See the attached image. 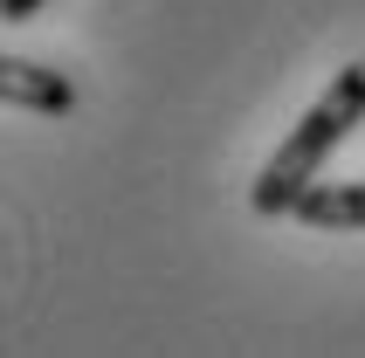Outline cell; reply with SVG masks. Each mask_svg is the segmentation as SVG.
I'll return each instance as SVG.
<instances>
[{
	"label": "cell",
	"instance_id": "obj_4",
	"mask_svg": "<svg viewBox=\"0 0 365 358\" xmlns=\"http://www.w3.org/2000/svg\"><path fill=\"white\" fill-rule=\"evenodd\" d=\"M0 14H7V21H35L41 0H0Z\"/></svg>",
	"mask_w": 365,
	"mask_h": 358
},
{
	"label": "cell",
	"instance_id": "obj_2",
	"mask_svg": "<svg viewBox=\"0 0 365 358\" xmlns=\"http://www.w3.org/2000/svg\"><path fill=\"white\" fill-rule=\"evenodd\" d=\"M0 97L14 111H35V118H69L76 111V83L48 69V62H28V56H7L0 62Z\"/></svg>",
	"mask_w": 365,
	"mask_h": 358
},
{
	"label": "cell",
	"instance_id": "obj_3",
	"mask_svg": "<svg viewBox=\"0 0 365 358\" xmlns=\"http://www.w3.org/2000/svg\"><path fill=\"white\" fill-rule=\"evenodd\" d=\"M289 214L317 235H365V179H317Z\"/></svg>",
	"mask_w": 365,
	"mask_h": 358
},
{
	"label": "cell",
	"instance_id": "obj_1",
	"mask_svg": "<svg viewBox=\"0 0 365 358\" xmlns=\"http://www.w3.org/2000/svg\"><path fill=\"white\" fill-rule=\"evenodd\" d=\"M359 118H365V62H351V69L331 76L324 97L297 118V131L276 145V159L255 173V186H248L255 214H289V207L324 179V159L351 138V131H359Z\"/></svg>",
	"mask_w": 365,
	"mask_h": 358
}]
</instances>
